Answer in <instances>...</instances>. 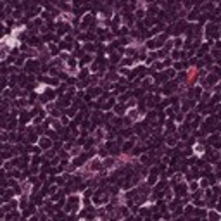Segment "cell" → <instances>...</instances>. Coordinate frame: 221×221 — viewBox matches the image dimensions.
I'll return each mask as SVG.
<instances>
[{"mask_svg": "<svg viewBox=\"0 0 221 221\" xmlns=\"http://www.w3.org/2000/svg\"><path fill=\"white\" fill-rule=\"evenodd\" d=\"M195 74H197V71H195V69H192V71L188 73V80H192V78H195Z\"/></svg>", "mask_w": 221, "mask_h": 221, "instance_id": "6da1fadb", "label": "cell"}]
</instances>
